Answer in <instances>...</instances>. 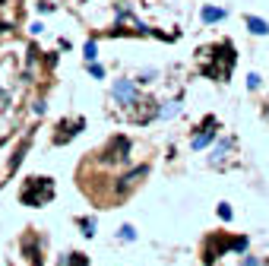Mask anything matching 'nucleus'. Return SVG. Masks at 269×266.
<instances>
[{
    "mask_svg": "<svg viewBox=\"0 0 269 266\" xmlns=\"http://www.w3.org/2000/svg\"><path fill=\"white\" fill-rule=\"evenodd\" d=\"M120 238H124V241H133V238H136V231L130 228V225H124V228H120Z\"/></svg>",
    "mask_w": 269,
    "mask_h": 266,
    "instance_id": "nucleus-10",
    "label": "nucleus"
},
{
    "mask_svg": "<svg viewBox=\"0 0 269 266\" xmlns=\"http://www.w3.org/2000/svg\"><path fill=\"white\" fill-rule=\"evenodd\" d=\"M219 216H222V219H231V206H228V203L219 206Z\"/></svg>",
    "mask_w": 269,
    "mask_h": 266,
    "instance_id": "nucleus-12",
    "label": "nucleus"
},
{
    "mask_svg": "<svg viewBox=\"0 0 269 266\" xmlns=\"http://www.w3.org/2000/svg\"><path fill=\"white\" fill-rule=\"evenodd\" d=\"M95 54H98V48H95V41L86 45V61H95Z\"/></svg>",
    "mask_w": 269,
    "mask_h": 266,
    "instance_id": "nucleus-9",
    "label": "nucleus"
},
{
    "mask_svg": "<svg viewBox=\"0 0 269 266\" xmlns=\"http://www.w3.org/2000/svg\"><path fill=\"white\" fill-rule=\"evenodd\" d=\"M60 266H86V257L83 254H70V260H64Z\"/></svg>",
    "mask_w": 269,
    "mask_h": 266,
    "instance_id": "nucleus-7",
    "label": "nucleus"
},
{
    "mask_svg": "<svg viewBox=\"0 0 269 266\" xmlns=\"http://www.w3.org/2000/svg\"><path fill=\"white\" fill-rule=\"evenodd\" d=\"M114 98H120V101H133V98H136V86L130 83V80L114 83Z\"/></svg>",
    "mask_w": 269,
    "mask_h": 266,
    "instance_id": "nucleus-2",
    "label": "nucleus"
},
{
    "mask_svg": "<svg viewBox=\"0 0 269 266\" xmlns=\"http://www.w3.org/2000/svg\"><path fill=\"white\" fill-rule=\"evenodd\" d=\"M212 136H215L212 130H203V133H196V136H193V149H203V146H209V143H212Z\"/></svg>",
    "mask_w": 269,
    "mask_h": 266,
    "instance_id": "nucleus-6",
    "label": "nucleus"
},
{
    "mask_svg": "<svg viewBox=\"0 0 269 266\" xmlns=\"http://www.w3.org/2000/svg\"><path fill=\"white\" fill-rule=\"evenodd\" d=\"M247 29L254 32V35H269V25H266V19H257V16H250V19H247Z\"/></svg>",
    "mask_w": 269,
    "mask_h": 266,
    "instance_id": "nucleus-3",
    "label": "nucleus"
},
{
    "mask_svg": "<svg viewBox=\"0 0 269 266\" xmlns=\"http://www.w3.org/2000/svg\"><path fill=\"white\" fill-rule=\"evenodd\" d=\"M247 86H250V89H257V86H260V76L250 73V76H247Z\"/></svg>",
    "mask_w": 269,
    "mask_h": 266,
    "instance_id": "nucleus-13",
    "label": "nucleus"
},
{
    "mask_svg": "<svg viewBox=\"0 0 269 266\" xmlns=\"http://www.w3.org/2000/svg\"><path fill=\"white\" fill-rule=\"evenodd\" d=\"M51 196H54V184H51L48 177H32L22 190V203L25 206H41V203H48Z\"/></svg>",
    "mask_w": 269,
    "mask_h": 266,
    "instance_id": "nucleus-1",
    "label": "nucleus"
},
{
    "mask_svg": "<svg viewBox=\"0 0 269 266\" xmlns=\"http://www.w3.org/2000/svg\"><path fill=\"white\" fill-rule=\"evenodd\" d=\"M228 146H231L228 140H222L219 146H215V152H212V156H209V162H212V165H219V162L225 159V152H228Z\"/></svg>",
    "mask_w": 269,
    "mask_h": 266,
    "instance_id": "nucleus-5",
    "label": "nucleus"
},
{
    "mask_svg": "<svg viewBox=\"0 0 269 266\" xmlns=\"http://www.w3.org/2000/svg\"><path fill=\"white\" fill-rule=\"evenodd\" d=\"M83 235H95V222L92 219H83Z\"/></svg>",
    "mask_w": 269,
    "mask_h": 266,
    "instance_id": "nucleus-11",
    "label": "nucleus"
},
{
    "mask_svg": "<svg viewBox=\"0 0 269 266\" xmlns=\"http://www.w3.org/2000/svg\"><path fill=\"white\" fill-rule=\"evenodd\" d=\"M219 19H225L222 6H203V22H219Z\"/></svg>",
    "mask_w": 269,
    "mask_h": 266,
    "instance_id": "nucleus-4",
    "label": "nucleus"
},
{
    "mask_svg": "<svg viewBox=\"0 0 269 266\" xmlns=\"http://www.w3.org/2000/svg\"><path fill=\"white\" fill-rule=\"evenodd\" d=\"M178 108H180L178 101H168V105L162 108V117H175V114H178Z\"/></svg>",
    "mask_w": 269,
    "mask_h": 266,
    "instance_id": "nucleus-8",
    "label": "nucleus"
}]
</instances>
